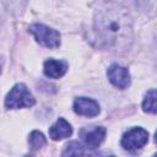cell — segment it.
<instances>
[{
	"label": "cell",
	"mask_w": 157,
	"mask_h": 157,
	"mask_svg": "<svg viewBox=\"0 0 157 157\" xmlns=\"http://www.w3.org/2000/svg\"><path fill=\"white\" fill-rule=\"evenodd\" d=\"M94 31L105 48L124 49L132 40V20L121 4L102 1L94 11Z\"/></svg>",
	"instance_id": "1"
},
{
	"label": "cell",
	"mask_w": 157,
	"mask_h": 157,
	"mask_svg": "<svg viewBox=\"0 0 157 157\" xmlns=\"http://www.w3.org/2000/svg\"><path fill=\"white\" fill-rule=\"evenodd\" d=\"M36 103L34 97L28 91L25 83H16L5 98V105L9 109H20L28 108Z\"/></svg>",
	"instance_id": "2"
},
{
	"label": "cell",
	"mask_w": 157,
	"mask_h": 157,
	"mask_svg": "<svg viewBox=\"0 0 157 157\" xmlns=\"http://www.w3.org/2000/svg\"><path fill=\"white\" fill-rule=\"evenodd\" d=\"M29 33L34 37V39L43 47L47 48H58L60 45V33L42 23H33L29 26Z\"/></svg>",
	"instance_id": "3"
},
{
	"label": "cell",
	"mask_w": 157,
	"mask_h": 157,
	"mask_svg": "<svg viewBox=\"0 0 157 157\" xmlns=\"http://www.w3.org/2000/svg\"><path fill=\"white\" fill-rule=\"evenodd\" d=\"M148 141V132L142 128H132L128 130L121 137V146L126 151H137L142 148Z\"/></svg>",
	"instance_id": "4"
},
{
	"label": "cell",
	"mask_w": 157,
	"mask_h": 157,
	"mask_svg": "<svg viewBox=\"0 0 157 157\" xmlns=\"http://www.w3.org/2000/svg\"><path fill=\"white\" fill-rule=\"evenodd\" d=\"M107 76L110 81V83L120 90L128 88L130 86V74L129 70L124 66H120L118 64H113L107 70Z\"/></svg>",
	"instance_id": "5"
},
{
	"label": "cell",
	"mask_w": 157,
	"mask_h": 157,
	"mask_svg": "<svg viewBox=\"0 0 157 157\" xmlns=\"http://www.w3.org/2000/svg\"><path fill=\"white\" fill-rule=\"evenodd\" d=\"M105 128L103 126H87L81 129L80 136L88 148H97L105 137Z\"/></svg>",
	"instance_id": "6"
},
{
	"label": "cell",
	"mask_w": 157,
	"mask_h": 157,
	"mask_svg": "<svg viewBox=\"0 0 157 157\" xmlns=\"http://www.w3.org/2000/svg\"><path fill=\"white\" fill-rule=\"evenodd\" d=\"M99 104L87 97H78L74 102V112L83 117H96L99 114Z\"/></svg>",
	"instance_id": "7"
},
{
	"label": "cell",
	"mask_w": 157,
	"mask_h": 157,
	"mask_svg": "<svg viewBox=\"0 0 157 157\" xmlns=\"http://www.w3.org/2000/svg\"><path fill=\"white\" fill-rule=\"evenodd\" d=\"M44 75L50 78H59L65 75L67 71V63L64 60H55V59H48L44 61L43 65Z\"/></svg>",
	"instance_id": "8"
},
{
	"label": "cell",
	"mask_w": 157,
	"mask_h": 157,
	"mask_svg": "<svg viewBox=\"0 0 157 157\" xmlns=\"http://www.w3.org/2000/svg\"><path fill=\"white\" fill-rule=\"evenodd\" d=\"M71 134H72V128L64 118H59L49 129V136L54 141L66 139L71 136Z\"/></svg>",
	"instance_id": "9"
},
{
	"label": "cell",
	"mask_w": 157,
	"mask_h": 157,
	"mask_svg": "<svg viewBox=\"0 0 157 157\" xmlns=\"http://www.w3.org/2000/svg\"><path fill=\"white\" fill-rule=\"evenodd\" d=\"M156 97H157L156 90H150V91H147V93L145 94V98H144V101H142V109H144V112L156 114V112H157Z\"/></svg>",
	"instance_id": "10"
},
{
	"label": "cell",
	"mask_w": 157,
	"mask_h": 157,
	"mask_svg": "<svg viewBox=\"0 0 157 157\" xmlns=\"http://www.w3.org/2000/svg\"><path fill=\"white\" fill-rule=\"evenodd\" d=\"M45 137H44V135L40 132V131H38V130H33L31 134H29V137H28V144H29V146H31V148L33 150V151H38V150H40L44 145H45Z\"/></svg>",
	"instance_id": "11"
},
{
	"label": "cell",
	"mask_w": 157,
	"mask_h": 157,
	"mask_svg": "<svg viewBox=\"0 0 157 157\" xmlns=\"http://www.w3.org/2000/svg\"><path fill=\"white\" fill-rule=\"evenodd\" d=\"M86 153L87 152L85 151V147L77 141L69 142L63 151V156H78V155H86Z\"/></svg>",
	"instance_id": "12"
}]
</instances>
